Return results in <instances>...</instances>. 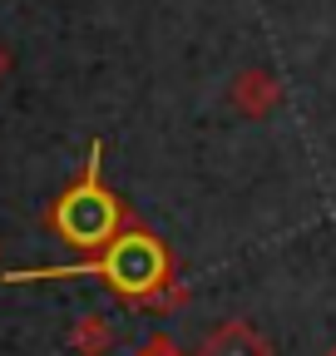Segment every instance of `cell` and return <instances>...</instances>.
I'll return each mask as SVG.
<instances>
[{"mask_svg":"<svg viewBox=\"0 0 336 356\" xmlns=\"http://www.w3.org/2000/svg\"><path fill=\"white\" fill-rule=\"evenodd\" d=\"M198 356H277V351H272V341L247 317H233V322H218L213 332L203 337Z\"/></svg>","mask_w":336,"mask_h":356,"instance_id":"3957f363","label":"cell"},{"mask_svg":"<svg viewBox=\"0 0 336 356\" xmlns=\"http://www.w3.org/2000/svg\"><path fill=\"white\" fill-rule=\"evenodd\" d=\"M69 277H99L119 302L129 307H153L163 302V292L178 282L174 273V252H168V243L144 228V222H129L109 248L79 257V262H60V267H15V273H6L0 282L10 287H25V282H69Z\"/></svg>","mask_w":336,"mask_h":356,"instance_id":"6da1fadb","label":"cell"},{"mask_svg":"<svg viewBox=\"0 0 336 356\" xmlns=\"http://www.w3.org/2000/svg\"><path fill=\"white\" fill-rule=\"evenodd\" d=\"M6 65H10V60H6V50H0V79H6Z\"/></svg>","mask_w":336,"mask_h":356,"instance_id":"52a82bcc","label":"cell"},{"mask_svg":"<svg viewBox=\"0 0 336 356\" xmlns=\"http://www.w3.org/2000/svg\"><path fill=\"white\" fill-rule=\"evenodd\" d=\"M139 356H183V351H178V341H174V337H163V332H158V337H149V341H144V351H139Z\"/></svg>","mask_w":336,"mask_h":356,"instance_id":"8992f818","label":"cell"},{"mask_svg":"<svg viewBox=\"0 0 336 356\" xmlns=\"http://www.w3.org/2000/svg\"><path fill=\"white\" fill-rule=\"evenodd\" d=\"M321 356H336V341H331V346H326V351H321Z\"/></svg>","mask_w":336,"mask_h":356,"instance_id":"ba28073f","label":"cell"},{"mask_svg":"<svg viewBox=\"0 0 336 356\" xmlns=\"http://www.w3.org/2000/svg\"><path fill=\"white\" fill-rule=\"evenodd\" d=\"M69 346H74V356H104V351L114 346L109 317H99V312H84V317L69 327Z\"/></svg>","mask_w":336,"mask_h":356,"instance_id":"5b68a950","label":"cell"},{"mask_svg":"<svg viewBox=\"0 0 336 356\" xmlns=\"http://www.w3.org/2000/svg\"><path fill=\"white\" fill-rule=\"evenodd\" d=\"M277 99H282V89H277V79H272V74H262V70H247V74L233 84V104H237L247 119L272 114V109H277Z\"/></svg>","mask_w":336,"mask_h":356,"instance_id":"277c9868","label":"cell"},{"mask_svg":"<svg viewBox=\"0 0 336 356\" xmlns=\"http://www.w3.org/2000/svg\"><path fill=\"white\" fill-rule=\"evenodd\" d=\"M99 159H104V149L90 144L84 173H79L74 184L45 208V228H50L60 243L79 248V252H99V248H109V243L134 222V213L124 208V198L104 184V163H99Z\"/></svg>","mask_w":336,"mask_h":356,"instance_id":"7a4b0ae2","label":"cell"}]
</instances>
